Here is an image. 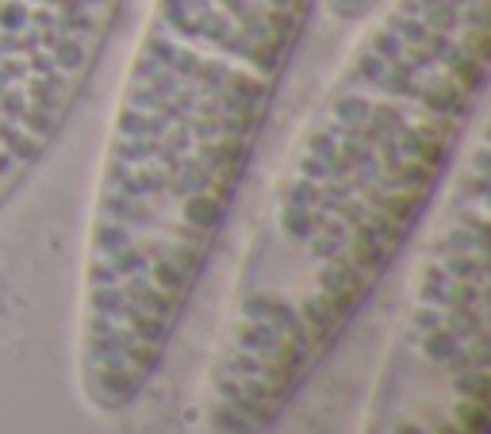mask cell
<instances>
[{
    "mask_svg": "<svg viewBox=\"0 0 491 434\" xmlns=\"http://www.w3.org/2000/svg\"><path fill=\"white\" fill-rule=\"evenodd\" d=\"M491 0H380L285 150L200 381V434H269L484 112Z\"/></svg>",
    "mask_w": 491,
    "mask_h": 434,
    "instance_id": "1",
    "label": "cell"
},
{
    "mask_svg": "<svg viewBox=\"0 0 491 434\" xmlns=\"http://www.w3.org/2000/svg\"><path fill=\"white\" fill-rule=\"evenodd\" d=\"M319 0H150L96 169L77 389L127 411L158 376Z\"/></svg>",
    "mask_w": 491,
    "mask_h": 434,
    "instance_id": "2",
    "label": "cell"
},
{
    "mask_svg": "<svg viewBox=\"0 0 491 434\" xmlns=\"http://www.w3.org/2000/svg\"><path fill=\"white\" fill-rule=\"evenodd\" d=\"M357 434H491V154L468 127Z\"/></svg>",
    "mask_w": 491,
    "mask_h": 434,
    "instance_id": "3",
    "label": "cell"
},
{
    "mask_svg": "<svg viewBox=\"0 0 491 434\" xmlns=\"http://www.w3.org/2000/svg\"><path fill=\"white\" fill-rule=\"evenodd\" d=\"M123 0H0V207L46 158Z\"/></svg>",
    "mask_w": 491,
    "mask_h": 434,
    "instance_id": "4",
    "label": "cell"
},
{
    "mask_svg": "<svg viewBox=\"0 0 491 434\" xmlns=\"http://www.w3.org/2000/svg\"><path fill=\"white\" fill-rule=\"evenodd\" d=\"M376 4H380V0H319V8L338 23H361Z\"/></svg>",
    "mask_w": 491,
    "mask_h": 434,
    "instance_id": "5",
    "label": "cell"
}]
</instances>
